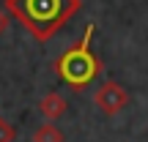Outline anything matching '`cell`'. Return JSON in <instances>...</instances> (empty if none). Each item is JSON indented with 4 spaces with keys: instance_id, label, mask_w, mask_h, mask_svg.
<instances>
[{
    "instance_id": "6da1fadb",
    "label": "cell",
    "mask_w": 148,
    "mask_h": 142,
    "mask_svg": "<svg viewBox=\"0 0 148 142\" xmlns=\"http://www.w3.org/2000/svg\"><path fill=\"white\" fill-rule=\"evenodd\" d=\"M79 0H5L3 8L25 25L36 41H49L79 11Z\"/></svg>"
},
{
    "instance_id": "7a4b0ae2",
    "label": "cell",
    "mask_w": 148,
    "mask_h": 142,
    "mask_svg": "<svg viewBox=\"0 0 148 142\" xmlns=\"http://www.w3.org/2000/svg\"><path fill=\"white\" fill-rule=\"evenodd\" d=\"M93 30H96V27L88 25L85 33H82V38H79L77 44H71V47L55 60V71H58V77L63 79L69 88H74V90L88 88V85L101 74V60L96 58V52L90 49Z\"/></svg>"
},
{
    "instance_id": "3957f363",
    "label": "cell",
    "mask_w": 148,
    "mask_h": 142,
    "mask_svg": "<svg viewBox=\"0 0 148 142\" xmlns=\"http://www.w3.org/2000/svg\"><path fill=\"white\" fill-rule=\"evenodd\" d=\"M93 104L99 107L104 115H118V112L129 104V93H126V88H123V85L107 79V82L93 93Z\"/></svg>"
},
{
    "instance_id": "277c9868",
    "label": "cell",
    "mask_w": 148,
    "mask_h": 142,
    "mask_svg": "<svg viewBox=\"0 0 148 142\" xmlns=\"http://www.w3.org/2000/svg\"><path fill=\"white\" fill-rule=\"evenodd\" d=\"M38 112L47 118V123L58 120V118H63V112H66V99L60 93H47L41 99V104H38Z\"/></svg>"
},
{
    "instance_id": "5b68a950",
    "label": "cell",
    "mask_w": 148,
    "mask_h": 142,
    "mask_svg": "<svg viewBox=\"0 0 148 142\" xmlns=\"http://www.w3.org/2000/svg\"><path fill=\"white\" fill-rule=\"evenodd\" d=\"M33 142H63V131H60L55 123H44V126L36 128Z\"/></svg>"
},
{
    "instance_id": "8992f818",
    "label": "cell",
    "mask_w": 148,
    "mask_h": 142,
    "mask_svg": "<svg viewBox=\"0 0 148 142\" xmlns=\"http://www.w3.org/2000/svg\"><path fill=\"white\" fill-rule=\"evenodd\" d=\"M14 139H16V128L0 118V142H14Z\"/></svg>"
},
{
    "instance_id": "52a82bcc",
    "label": "cell",
    "mask_w": 148,
    "mask_h": 142,
    "mask_svg": "<svg viewBox=\"0 0 148 142\" xmlns=\"http://www.w3.org/2000/svg\"><path fill=\"white\" fill-rule=\"evenodd\" d=\"M8 30V11L5 8H0V36Z\"/></svg>"
}]
</instances>
